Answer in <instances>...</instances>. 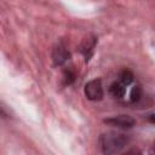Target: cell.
Returning a JSON list of instances; mask_svg holds the SVG:
<instances>
[{
	"mask_svg": "<svg viewBox=\"0 0 155 155\" xmlns=\"http://www.w3.org/2000/svg\"><path fill=\"white\" fill-rule=\"evenodd\" d=\"M96 42H97V38L91 35V36H87L82 40L81 45H80V52L86 57V62L90 59V57L92 56V51L96 46Z\"/></svg>",
	"mask_w": 155,
	"mask_h": 155,
	"instance_id": "5",
	"label": "cell"
},
{
	"mask_svg": "<svg viewBox=\"0 0 155 155\" xmlns=\"http://www.w3.org/2000/svg\"><path fill=\"white\" fill-rule=\"evenodd\" d=\"M103 122L107 124V125H109V126H113V127H116V128H122V130L131 128V127H133L136 125V120L132 116L125 115V114L104 119Z\"/></svg>",
	"mask_w": 155,
	"mask_h": 155,
	"instance_id": "2",
	"label": "cell"
},
{
	"mask_svg": "<svg viewBox=\"0 0 155 155\" xmlns=\"http://www.w3.org/2000/svg\"><path fill=\"white\" fill-rule=\"evenodd\" d=\"M153 151L155 153V142H154V144H153Z\"/></svg>",
	"mask_w": 155,
	"mask_h": 155,
	"instance_id": "11",
	"label": "cell"
},
{
	"mask_svg": "<svg viewBox=\"0 0 155 155\" xmlns=\"http://www.w3.org/2000/svg\"><path fill=\"white\" fill-rule=\"evenodd\" d=\"M148 121H150V122H153V124H155V114H150V115H148Z\"/></svg>",
	"mask_w": 155,
	"mask_h": 155,
	"instance_id": "10",
	"label": "cell"
},
{
	"mask_svg": "<svg viewBox=\"0 0 155 155\" xmlns=\"http://www.w3.org/2000/svg\"><path fill=\"white\" fill-rule=\"evenodd\" d=\"M119 78H120V82H122L125 86H128L130 84H132L133 81V74L131 70L128 69H124L120 74H119Z\"/></svg>",
	"mask_w": 155,
	"mask_h": 155,
	"instance_id": "7",
	"label": "cell"
},
{
	"mask_svg": "<svg viewBox=\"0 0 155 155\" xmlns=\"http://www.w3.org/2000/svg\"><path fill=\"white\" fill-rule=\"evenodd\" d=\"M140 97H142V88H140V86L136 85V86L131 90V93H130V101H131L132 103H137V102L140 99Z\"/></svg>",
	"mask_w": 155,
	"mask_h": 155,
	"instance_id": "8",
	"label": "cell"
},
{
	"mask_svg": "<svg viewBox=\"0 0 155 155\" xmlns=\"http://www.w3.org/2000/svg\"><path fill=\"white\" fill-rule=\"evenodd\" d=\"M131 138L130 136L121 132H105L99 137V147L104 154H116L120 153L126 145H128Z\"/></svg>",
	"mask_w": 155,
	"mask_h": 155,
	"instance_id": "1",
	"label": "cell"
},
{
	"mask_svg": "<svg viewBox=\"0 0 155 155\" xmlns=\"http://www.w3.org/2000/svg\"><path fill=\"white\" fill-rule=\"evenodd\" d=\"M85 96L90 101H101L103 98V87L99 79H93L85 85Z\"/></svg>",
	"mask_w": 155,
	"mask_h": 155,
	"instance_id": "3",
	"label": "cell"
},
{
	"mask_svg": "<svg viewBox=\"0 0 155 155\" xmlns=\"http://www.w3.org/2000/svg\"><path fill=\"white\" fill-rule=\"evenodd\" d=\"M109 92L115 98H122L125 96L126 88H125V85L122 82H113L109 87Z\"/></svg>",
	"mask_w": 155,
	"mask_h": 155,
	"instance_id": "6",
	"label": "cell"
},
{
	"mask_svg": "<svg viewBox=\"0 0 155 155\" xmlns=\"http://www.w3.org/2000/svg\"><path fill=\"white\" fill-rule=\"evenodd\" d=\"M63 79H64V84L65 85H70L75 80V73L71 69H65L63 71Z\"/></svg>",
	"mask_w": 155,
	"mask_h": 155,
	"instance_id": "9",
	"label": "cell"
},
{
	"mask_svg": "<svg viewBox=\"0 0 155 155\" xmlns=\"http://www.w3.org/2000/svg\"><path fill=\"white\" fill-rule=\"evenodd\" d=\"M70 58V53L63 44H58L52 51V61L54 65H63Z\"/></svg>",
	"mask_w": 155,
	"mask_h": 155,
	"instance_id": "4",
	"label": "cell"
}]
</instances>
